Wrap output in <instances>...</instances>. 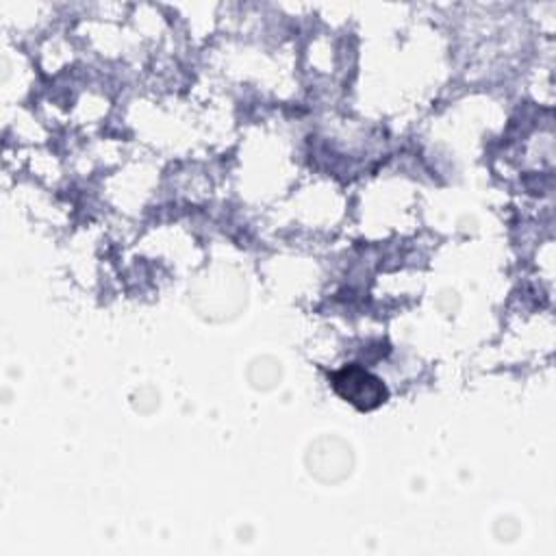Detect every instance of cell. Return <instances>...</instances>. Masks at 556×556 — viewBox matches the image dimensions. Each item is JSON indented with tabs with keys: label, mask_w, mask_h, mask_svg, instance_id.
Wrapping results in <instances>:
<instances>
[{
	"label": "cell",
	"mask_w": 556,
	"mask_h": 556,
	"mask_svg": "<svg viewBox=\"0 0 556 556\" xmlns=\"http://www.w3.org/2000/svg\"><path fill=\"white\" fill-rule=\"evenodd\" d=\"M304 465L315 480L324 484H337L352 473L354 452L345 439L337 434H321L311 441L304 454Z\"/></svg>",
	"instance_id": "7a4b0ae2"
},
{
	"label": "cell",
	"mask_w": 556,
	"mask_h": 556,
	"mask_svg": "<svg viewBox=\"0 0 556 556\" xmlns=\"http://www.w3.org/2000/svg\"><path fill=\"white\" fill-rule=\"evenodd\" d=\"M280 376H282V367L271 356H261V358L252 361L248 367V380L258 391L274 389L280 382Z\"/></svg>",
	"instance_id": "277c9868"
},
{
	"label": "cell",
	"mask_w": 556,
	"mask_h": 556,
	"mask_svg": "<svg viewBox=\"0 0 556 556\" xmlns=\"http://www.w3.org/2000/svg\"><path fill=\"white\" fill-rule=\"evenodd\" d=\"M191 293L195 308L208 319L237 315L245 304V282L230 267H215L198 276Z\"/></svg>",
	"instance_id": "6da1fadb"
},
{
	"label": "cell",
	"mask_w": 556,
	"mask_h": 556,
	"mask_svg": "<svg viewBox=\"0 0 556 556\" xmlns=\"http://www.w3.org/2000/svg\"><path fill=\"white\" fill-rule=\"evenodd\" d=\"M334 391L361 410H371L384 404L387 387L378 376L363 369L361 365H348L330 376Z\"/></svg>",
	"instance_id": "3957f363"
}]
</instances>
